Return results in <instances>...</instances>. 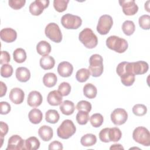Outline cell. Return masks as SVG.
Returning a JSON list of instances; mask_svg holds the SVG:
<instances>
[{
	"instance_id": "cell-16",
	"label": "cell",
	"mask_w": 150,
	"mask_h": 150,
	"mask_svg": "<svg viewBox=\"0 0 150 150\" xmlns=\"http://www.w3.org/2000/svg\"><path fill=\"white\" fill-rule=\"evenodd\" d=\"M42 96L39 91H32L28 95L27 103L30 107H37L42 104Z\"/></svg>"
},
{
	"instance_id": "cell-8",
	"label": "cell",
	"mask_w": 150,
	"mask_h": 150,
	"mask_svg": "<svg viewBox=\"0 0 150 150\" xmlns=\"http://www.w3.org/2000/svg\"><path fill=\"white\" fill-rule=\"evenodd\" d=\"M45 33L46 36L52 41L60 43L62 40V32L57 24L50 23L45 28Z\"/></svg>"
},
{
	"instance_id": "cell-47",
	"label": "cell",
	"mask_w": 150,
	"mask_h": 150,
	"mask_svg": "<svg viewBox=\"0 0 150 150\" xmlns=\"http://www.w3.org/2000/svg\"><path fill=\"white\" fill-rule=\"evenodd\" d=\"M8 125L3 121L0 122V136L1 138H4V137L6 135L8 132Z\"/></svg>"
},
{
	"instance_id": "cell-43",
	"label": "cell",
	"mask_w": 150,
	"mask_h": 150,
	"mask_svg": "<svg viewBox=\"0 0 150 150\" xmlns=\"http://www.w3.org/2000/svg\"><path fill=\"white\" fill-rule=\"evenodd\" d=\"M25 0H9L8 1L9 5L15 10L22 8L25 4Z\"/></svg>"
},
{
	"instance_id": "cell-30",
	"label": "cell",
	"mask_w": 150,
	"mask_h": 150,
	"mask_svg": "<svg viewBox=\"0 0 150 150\" xmlns=\"http://www.w3.org/2000/svg\"><path fill=\"white\" fill-rule=\"evenodd\" d=\"M59 118V114L55 110H49L45 114V120L47 122L55 124L58 122Z\"/></svg>"
},
{
	"instance_id": "cell-23",
	"label": "cell",
	"mask_w": 150,
	"mask_h": 150,
	"mask_svg": "<svg viewBox=\"0 0 150 150\" xmlns=\"http://www.w3.org/2000/svg\"><path fill=\"white\" fill-rule=\"evenodd\" d=\"M28 117L30 122L34 124H38L42 121L43 119V114L39 109L33 108L29 111Z\"/></svg>"
},
{
	"instance_id": "cell-7",
	"label": "cell",
	"mask_w": 150,
	"mask_h": 150,
	"mask_svg": "<svg viewBox=\"0 0 150 150\" xmlns=\"http://www.w3.org/2000/svg\"><path fill=\"white\" fill-rule=\"evenodd\" d=\"M61 23L66 29H77L81 26L82 20L79 16L66 13L62 17Z\"/></svg>"
},
{
	"instance_id": "cell-24",
	"label": "cell",
	"mask_w": 150,
	"mask_h": 150,
	"mask_svg": "<svg viewBox=\"0 0 150 150\" xmlns=\"http://www.w3.org/2000/svg\"><path fill=\"white\" fill-rule=\"evenodd\" d=\"M54 64L55 60L50 56H43L40 59V66L44 70L52 69L54 66Z\"/></svg>"
},
{
	"instance_id": "cell-36",
	"label": "cell",
	"mask_w": 150,
	"mask_h": 150,
	"mask_svg": "<svg viewBox=\"0 0 150 150\" xmlns=\"http://www.w3.org/2000/svg\"><path fill=\"white\" fill-rule=\"evenodd\" d=\"M89 120L88 112L85 111L80 110L76 115V121L80 125H85Z\"/></svg>"
},
{
	"instance_id": "cell-15",
	"label": "cell",
	"mask_w": 150,
	"mask_h": 150,
	"mask_svg": "<svg viewBox=\"0 0 150 150\" xmlns=\"http://www.w3.org/2000/svg\"><path fill=\"white\" fill-rule=\"evenodd\" d=\"M10 100L15 104H21L25 98V93L20 88L15 87L12 88L9 94Z\"/></svg>"
},
{
	"instance_id": "cell-48",
	"label": "cell",
	"mask_w": 150,
	"mask_h": 150,
	"mask_svg": "<svg viewBox=\"0 0 150 150\" xmlns=\"http://www.w3.org/2000/svg\"><path fill=\"white\" fill-rule=\"evenodd\" d=\"M63 149V144L57 141H54L52 142L49 145V150H52V149H59L62 150Z\"/></svg>"
},
{
	"instance_id": "cell-39",
	"label": "cell",
	"mask_w": 150,
	"mask_h": 150,
	"mask_svg": "<svg viewBox=\"0 0 150 150\" xmlns=\"http://www.w3.org/2000/svg\"><path fill=\"white\" fill-rule=\"evenodd\" d=\"M147 112L146 107L141 104H137L134 105L132 107V112L137 116H143Z\"/></svg>"
},
{
	"instance_id": "cell-14",
	"label": "cell",
	"mask_w": 150,
	"mask_h": 150,
	"mask_svg": "<svg viewBox=\"0 0 150 150\" xmlns=\"http://www.w3.org/2000/svg\"><path fill=\"white\" fill-rule=\"evenodd\" d=\"M0 37L5 42L11 43L16 39L17 33L16 30L11 28H4L0 32Z\"/></svg>"
},
{
	"instance_id": "cell-10",
	"label": "cell",
	"mask_w": 150,
	"mask_h": 150,
	"mask_svg": "<svg viewBox=\"0 0 150 150\" xmlns=\"http://www.w3.org/2000/svg\"><path fill=\"white\" fill-rule=\"evenodd\" d=\"M111 120L116 125L124 124L128 119V114L123 108H116L111 114Z\"/></svg>"
},
{
	"instance_id": "cell-40",
	"label": "cell",
	"mask_w": 150,
	"mask_h": 150,
	"mask_svg": "<svg viewBox=\"0 0 150 150\" xmlns=\"http://www.w3.org/2000/svg\"><path fill=\"white\" fill-rule=\"evenodd\" d=\"M71 91L70 84L67 82H62L58 87V91L62 96H68Z\"/></svg>"
},
{
	"instance_id": "cell-31",
	"label": "cell",
	"mask_w": 150,
	"mask_h": 150,
	"mask_svg": "<svg viewBox=\"0 0 150 150\" xmlns=\"http://www.w3.org/2000/svg\"><path fill=\"white\" fill-rule=\"evenodd\" d=\"M13 57L16 63H22L26 59V53L23 49L17 48L13 53Z\"/></svg>"
},
{
	"instance_id": "cell-46",
	"label": "cell",
	"mask_w": 150,
	"mask_h": 150,
	"mask_svg": "<svg viewBox=\"0 0 150 150\" xmlns=\"http://www.w3.org/2000/svg\"><path fill=\"white\" fill-rule=\"evenodd\" d=\"M10 60L11 57L9 53L6 51H1L0 63L2 65L4 64H7L10 62Z\"/></svg>"
},
{
	"instance_id": "cell-34",
	"label": "cell",
	"mask_w": 150,
	"mask_h": 150,
	"mask_svg": "<svg viewBox=\"0 0 150 150\" xmlns=\"http://www.w3.org/2000/svg\"><path fill=\"white\" fill-rule=\"evenodd\" d=\"M135 24L132 21H125L122 25V30L124 34L127 36L132 35L135 31Z\"/></svg>"
},
{
	"instance_id": "cell-19",
	"label": "cell",
	"mask_w": 150,
	"mask_h": 150,
	"mask_svg": "<svg viewBox=\"0 0 150 150\" xmlns=\"http://www.w3.org/2000/svg\"><path fill=\"white\" fill-rule=\"evenodd\" d=\"M62 96L59 93L58 91L53 90L47 95V103L53 106H57L60 105L62 103Z\"/></svg>"
},
{
	"instance_id": "cell-3",
	"label": "cell",
	"mask_w": 150,
	"mask_h": 150,
	"mask_svg": "<svg viewBox=\"0 0 150 150\" xmlns=\"http://www.w3.org/2000/svg\"><path fill=\"white\" fill-rule=\"evenodd\" d=\"M88 70L93 77H97L103 73V59L98 54L91 55L89 59Z\"/></svg>"
},
{
	"instance_id": "cell-9",
	"label": "cell",
	"mask_w": 150,
	"mask_h": 150,
	"mask_svg": "<svg viewBox=\"0 0 150 150\" xmlns=\"http://www.w3.org/2000/svg\"><path fill=\"white\" fill-rule=\"evenodd\" d=\"M113 25V20L112 17L108 15H103L99 18L97 31L102 35H107Z\"/></svg>"
},
{
	"instance_id": "cell-12",
	"label": "cell",
	"mask_w": 150,
	"mask_h": 150,
	"mask_svg": "<svg viewBox=\"0 0 150 150\" xmlns=\"http://www.w3.org/2000/svg\"><path fill=\"white\" fill-rule=\"evenodd\" d=\"M119 4L124 13L128 16L135 15L138 11V6L134 0H120Z\"/></svg>"
},
{
	"instance_id": "cell-11",
	"label": "cell",
	"mask_w": 150,
	"mask_h": 150,
	"mask_svg": "<svg viewBox=\"0 0 150 150\" xmlns=\"http://www.w3.org/2000/svg\"><path fill=\"white\" fill-rule=\"evenodd\" d=\"M49 5V1L48 0H35L29 5V12L33 15H40L43 10L48 7Z\"/></svg>"
},
{
	"instance_id": "cell-44",
	"label": "cell",
	"mask_w": 150,
	"mask_h": 150,
	"mask_svg": "<svg viewBox=\"0 0 150 150\" xmlns=\"http://www.w3.org/2000/svg\"><path fill=\"white\" fill-rule=\"evenodd\" d=\"M108 130L109 128H105L101 130L99 133V138L100 139L104 142H109L110 139L108 137Z\"/></svg>"
},
{
	"instance_id": "cell-2",
	"label": "cell",
	"mask_w": 150,
	"mask_h": 150,
	"mask_svg": "<svg viewBox=\"0 0 150 150\" xmlns=\"http://www.w3.org/2000/svg\"><path fill=\"white\" fill-rule=\"evenodd\" d=\"M106 45L108 48L115 52L122 53L127 50L128 44L127 41L117 36H110L106 40Z\"/></svg>"
},
{
	"instance_id": "cell-37",
	"label": "cell",
	"mask_w": 150,
	"mask_h": 150,
	"mask_svg": "<svg viewBox=\"0 0 150 150\" xmlns=\"http://www.w3.org/2000/svg\"><path fill=\"white\" fill-rule=\"evenodd\" d=\"M69 2V0H54L53 6L56 11L59 12H62L67 9Z\"/></svg>"
},
{
	"instance_id": "cell-26",
	"label": "cell",
	"mask_w": 150,
	"mask_h": 150,
	"mask_svg": "<svg viewBox=\"0 0 150 150\" xmlns=\"http://www.w3.org/2000/svg\"><path fill=\"white\" fill-rule=\"evenodd\" d=\"M84 95L88 98H94L97 94V90L96 86L91 83H87L83 87Z\"/></svg>"
},
{
	"instance_id": "cell-51",
	"label": "cell",
	"mask_w": 150,
	"mask_h": 150,
	"mask_svg": "<svg viewBox=\"0 0 150 150\" xmlns=\"http://www.w3.org/2000/svg\"><path fill=\"white\" fill-rule=\"evenodd\" d=\"M149 1H147L145 3V9L146 10V11L148 12H149Z\"/></svg>"
},
{
	"instance_id": "cell-21",
	"label": "cell",
	"mask_w": 150,
	"mask_h": 150,
	"mask_svg": "<svg viewBox=\"0 0 150 150\" xmlns=\"http://www.w3.org/2000/svg\"><path fill=\"white\" fill-rule=\"evenodd\" d=\"M16 77L21 82H26L30 78V72L28 69L25 67H19L16 69Z\"/></svg>"
},
{
	"instance_id": "cell-38",
	"label": "cell",
	"mask_w": 150,
	"mask_h": 150,
	"mask_svg": "<svg viewBox=\"0 0 150 150\" xmlns=\"http://www.w3.org/2000/svg\"><path fill=\"white\" fill-rule=\"evenodd\" d=\"M139 26L145 30H148L150 28V16L148 15H144L139 17Z\"/></svg>"
},
{
	"instance_id": "cell-17",
	"label": "cell",
	"mask_w": 150,
	"mask_h": 150,
	"mask_svg": "<svg viewBox=\"0 0 150 150\" xmlns=\"http://www.w3.org/2000/svg\"><path fill=\"white\" fill-rule=\"evenodd\" d=\"M73 71L72 64L68 62H62L57 66V72L63 77H70Z\"/></svg>"
},
{
	"instance_id": "cell-4",
	"label": "cell",
	"mask_w": 150,
	"mask_h": 150,
	"mask_svg": "<svg viewBox=\"0 0 150 150\" xmlns=\"http://www.w3.org/2000/svg\"><path fill=\"white\" fill-rule=\"evenodd\" d=\"M79 39L88 49L94 48L98 43L97 36L91 29L88 28H84L80 32L79 35Z\"/></svg>"
},
{
	"instance_id": "cell-42",
	"label": "cell",
	"mask_w": 150,
	"mask_h": 150,
	"mask_svg": "<svg viewBox=\"0 0 150 150\" xmlns=\"http://www.w3.org/2000/svg\"><path fill=\"white\" fill-rule=\"evenodd\" d=\"M91 104L88 101L85 100H81L78 102L76 105V108L78 111L83 110L89 112L91 110Z\"/></svg>"
},
{
	"instance_id": "cell-22",
	"label": "cell",
	"mask_w": 150,
	"mask_h": 150,
	"mask_svg": "<svg viewBox=\"0 0 150 150\" xmlns=\"http://www.w3.org/2000/svg\"><path fill=\"white\" fill-rule=\"evenodd\" d=\"M75 110L74 103L70 100H65L60 105V110L62 113L66 115L72 114Z\"/></svg>"
},
{
	"instance_id": "cell-32",
	"label": "cell",
	"mask_w": 150,
	"mask_h": 150,
	"mask_svg": "<svg viewBox=\"0 0 150 150\" xmlns=\"http://www.w3.org/2000/svg\"><path fill=\"white\" fill-rule=\"evenodd\" d=\"M122 137V132L121 130L117 127L109 128L108 130V137L110 141L117 142Z\"/></svg>"
},
{
	"instance_id": "cell-13",
	"label": "cell",
	"mask_w": 150,
	"mask_h": 150,
	"mask_svg": "<svg viewBox=\"0 0 150 150\" xmlns=\"http://www.w3.org/2000/svg\"><path fill=\"white\" fill-rule=\"evenodd\" d=\"M6 150H25L24 140L18 135H12L8 139Z\"/></svg>"
},
{
	"instance_id": "cell-41",
	"label": "cell",
	"mask_w": 150,
	"mask_h": 150,
	"mask_svg": "<svg viewBox=\"0 0 150 150\" xmlns=\"http://www.w3.org/2000/svg\"><path fill=\"white\" fill-rule=\"evenodd\" d=\"M13 73V67L8 64H4L1 67V75L5 78L9 77Z\"/></svg>"
},
{
	"instance_id": "cell-29",
	"label": "cell",
	"mask_w": 150,
	"mask_h": 150,
	"mask_svg": "<svg viewBox=\"0 0 150 150\" xmlns=\"http://www.w3.org/2000/svg\"><path fill=\"white\" fill-rule=\"evenodd\" d=\"M96 142V136L92 134H87L83 135L80 139V143L84 146H91L94 145Z\"/></svg>"
},
{
	"instance_id": "cell-6",
	"label": "cell",
	"mask_w": 150,
	"mask_h": 150,
	"mask_svg": "<svg viewBox=\"0 0 150 150\" xmlns=\"http://www.w3.org/2000/svg\"><path fill=\"white\" fill-rule=\"evenodd\" d=\"M132 138L137 142L146 146L150 145V134L144 127H138L133 131Z\"/></svg>"
},
{
	"instance_id": "cell-18",
	"label": "cell",
	"mask_w": 150,
	"mask_h": 150,
	"mask_svg": "<svg viewBox=\"0 0 150 150\" xmlns=\"http://www.w3.org/2000/svg\"><path fill=\"white\" fill-rule=\"evenodd\" d=\"M132 63V70L135 75L143 74L146 73L149 69L148 64L144 61H138Z\"/></svg>"
},
{
	"instance_id": "cell-27",
	"label": "cell",
	"mask_w": 150,
	"mask_h": 150,
	"mask_svg": "<svg viewBox=\"0 0 150 150\" xmlns=\"http://www.w3.org/2000/svg\"><path fill=\"white\" fill-rule=\"evenodd\" d=\"M57 76L53 73H46L43 77V84L47 87H54L57 83Z\"/></svg>"
},
{
	"instance_id": "cell-20",
	"label": "cell",
	"mask_w": 150,
	"mask_h": 150,
	"mask_svg": "<svg viewBox=\"0 0 150 150\" xmlns=\"http://www.w3.org/2000/svg\"><path fill=\"white\" fill-rule=\"evenodd\" d=\"M38 134L43 141H49L52 138L53 132L50 127L43 125L39 128Z\"/></svg>"
},
{
	"instance_id": "cell-1",
	"label": "cell",
	"mask_w": 150,
	"mask_h": 150,
	"mask_svg": "<svg viewBox=\"0 0 150 150\" xmlns=\"http://www.w3.org/2000/svg\"><path fill=\"white\" fill-rule=\"evenodd\" d=\"M117 74L121 77V81L125 86H131L135 81V74L132 71L131 62L120 63L116 69Z\"/></svg>"
},
{
	"instance_id": "cell-35",
	"label": "cell",
	"mask_w": 150,
	"mask_h": 150,
	"mask_svg": "<svg viewBox=\"0 0 150 150\" xmlns=\"http://www.w3.org/2000/svg\"><path fill=\"white\" fill-rule=\"evenodd\" d=\"M90 121L91 125L95 128L100 127L104 121V118L103 115L100 113H96L93 114L90 118Z\"/></svg>"
},
{
	"instance_id": "cell-28",
	"label": "cell",
	"mask_w": 150,
	"mask_h": 150,
	"mask_svg": "<svg viewBox=\"0 0 150 150\" xmlns=\"http://www.w3.org/2000/svg\"><path fill=\"white\" fill-rule=\"evenodd\" d=\"M40 143L39 139L35 137H30L25 141V149L36 150L39 148Z\"/></svg>"
},
{
	"instance_id": "cell-25",
	"label": "cell",
	"mask_w": 150,
	"mask_h": 150,
	"mask_svg": "<svg viewBox=\"0 0 150 150\" xmlns=\"http://www.w3.org/2000/svg\"><path fill=\"white\" fill-rule=\"evenodd\" d=\"M37 52L42 56L48 55L51 52L50 45L45 40L40 41L36 46Z\"/></svg>"
},
{
	"instance_id": "cell-50",
	"label": "cell",
	"mask_w": 150,
	"mask_h": 150,
	"mask_svg": "<svg viewBox=\"0 0 150 150\" xmlns=\"http://www.w3.org/2000/svg\"><path fill=\"white\" fill-rule=\"evenodd\" d=\"M110 149L111 150H112V149H122V150H124V147L121 144H113V145H112L110 146Z\"/></svg>"
},
{
	"instance_id": "cell-5",
	"label": "cell",
	"mask_w": 150,
	"mask_h": 150,
	"mask_svg": "<svg viewBox=\"0 0 150 150\" xmlns=\"http://www.w3.org/2000/svg\"><path fill=\"white\" fill-rule=\"evenodd\" d=\"M76 131V128L73 121L70 120H65L57 128V134L59 138L66 139L74 135Z\"/></svg>"
},
{
	"instance_id": "cell-49",
	"label": "cell",
	"mask_w": 150,
	"mask_h": 150,
	"mask_svg": "<svg viewBox=\"0 0 150 150\" xmlns=\"http://www.w3.org/2000/svg\"><path fill=\"white\" fill-rule=\"evenodd\" d=\"M0 86H1V97H2L5 95L7 91V87L5 84L2 81L0 82Z\"/></svg>"
},
{
	"instance_id": "cell-33",
	"label": "cell",
	"mask_w": 150,
	"mask_h": 150,
	"mask_svg": "<svg viewBox=\"0 0 150 150\" xmlns=\"http://www.w3.org/2000/svg\"><path fill=\"white\" fill-rule=\"evenodd\" d=\"M90 76V72L88 69L82 68L79 69L76 74V80L80 83L86 81Z\"/></svg>"
},
{
	"instance_id": "cell-45",
	"label": "cell",
	"mask_w": 150,
	"mask_h": 150,
	"mask_svg": "<svg viewBox=\"0 0 150 150\" xmlns=\"http://www.w3.org/2000/svg\"><path fill=\"white\" fill-rule=\"evenodd\" d=\"M1 106V114L5 115L8 114L11 110V105L6 101H1L0 103Z\"/></svg>"
}]
</instances>
